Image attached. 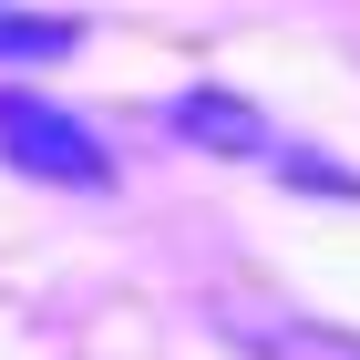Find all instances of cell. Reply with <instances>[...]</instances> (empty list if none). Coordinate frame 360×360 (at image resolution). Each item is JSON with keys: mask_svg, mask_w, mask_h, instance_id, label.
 <instances>
[{"mask_svg": "<svg viewBox=\"0 0 360 360\" xmlns=\"http://www.w3.org/2000/svg\"><path fill=\"white\" fill-rule=\"evenodd\" d=\"M175 134H186V144H206V155H237V165L299 175V186H350L340 165H319V155H299V144L278 134L268 113H248L237 93H175Z\"/></svg>", "mask_w": 360, "mask_h": 360, "instance_id": "obj_2", "label": "cell"}, {"mask_svg": "<svg viewBox=\"0 0 360 360\" xmlns=\"http://www.w3.org/2000/svg\"><path fill=\"white\" fill-rule=\"evenodd\" d=\"M0 155H11L21 175H41V186H72V195L113 186V155H103V134H93L83 113L41 103V93H0Z\"/></svg>", "mask_w": 360, "mask_h": 360, "instance_id": "obj_1", "label": "cell"}, {"mask_svg": "<svg viewBox=\"0 0 360 360\" xmlns=\"http://www.w3.org/2000/svg\"><path fill=\"white\" fill-rule=\"evenodd\" d=\"M72 52V21H31V11H0V62H62Z\"/></svg>", "mask_w": 360, "mask_h": 360, "instance_id": "obj_3", "label": "cell"}]
</instances>
